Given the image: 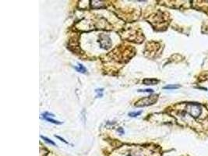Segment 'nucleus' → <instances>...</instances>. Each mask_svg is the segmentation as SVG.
<instances>
[{"mask_svg":"<svg viewBox=\"0 0 208 156\" xmlns=\"http://www.w3.org/2000/svg\"><path fill=\"white\" fill-rule=\"evenodd\" d=\"M158 82V80L155 79V78H146L143 81V83L144 85H155Z\"/></svg>","mask_w":208,"mask_h":156,"instance_id":"obj_3","label":"nucleus"},{"mask_svg":"<svg viewBox=\"0 0 208 156\" xmlns=\"http://www.w3.org/2000/svg\"><path fill=\"white\" fill-rule=\"evenodd\" d=\"M142 113V111H138V112H129V116L130 117H136L138 115H139Z\"/></svg>","mask_w":208,"mask_h":156,"instance_id":"obj_8","label":"nucleus"},{"mask_svg":"<svg viewBox=\"0 0 208 156\" xmlns=\"http://www.w3.org/2000/svg\"><path fill=\"white\" fill-rule=\"evenodd\" d=\"M103 91H104L103 88H101V89H96V90H95V91H96L97 93H99V92H101V93H102V92H103Z\"/></svg>","mask_w":208,"mask_h":156,"instance_id":"obj_11","label":"nucleus"},{"mask_svg":"<svg viewBox=\"0 0 208 156\" xmlns=\"http://www.w3.org/2000/svg\"><path fill=\"white\" fill-rule=\"evenodd\" d=\"M41 139H43L44 141H45V142H47V143L50 144H52V145L56 146V144L55 143V142H54V141H52V140L48 139V137H44V136H42V135H41Z\"/></svg>","mask_w":208,"mask_h":156,"instance_id":"obj_7","label":"nucleus"},{"mask_svg":"<svg viewBox=\"0 0 208 156\" xmlns=\"http://www.w3.org/2000/svg\"><path fill=\"white\" fill-rule=\"evenodd\" d=\"M157 99V95H153V96H149L147 98H144V99H139L138 102L135 104L136 107H144L148 106L150 105H153Z\"/></svg>","mask_w":208,"mask_h":156,"instance_id":"obj_2","label":"nucleus"},{"mask_svg":"<svg viewBox=\"0 0 208 156\" xmlns=\"http://www.w3.org/2000/svg\"><path fill=\"white\" fill-rule=\"evenodd\" d=\"M118 132H120L121 134H124V131H123V130H122V128H118Z\"/></svg>","mask_w":208,"mask_h":156,"instance_id":"obj_12","label":"nucleus"},{"mask_svg":"<svg viewBox=\"0 0 208 156\" xmlns=\"http://www.w3.org/2000/svg\"><path fill=\"white\" fill-rule=\"evenodd\" d=\"M78 66H79V67H77V66H73V68L75 69L77 71V72H79V73H87L86 68H85L83 65L80 64V63H78Z\"/></svg>","mask_w":208,"mask_h":156,"instance_id":"obj_4","label":"nucleus"},{"mask_svg":"<svg viewBox=\"0 0 208 156\" xmlns=\"http://www.w3.org/2000/svg\"><path fill=\"white\" fill-rule=\"evenodd\" d=\"M137 91L138 92H147V93H153V92H154V90H153V89H144V90L139 89V90H138Z\"/></svg>","mask_w":208,"mask_h":156,"instance_id":"obj_9","label":"nucleus"},{"mask_svg":"<svg viewBox=\"0 0 208 156\" xmlns=\"http://www.w3.org/2000/svg\"><path fill=\"white\" fill-rule=\"evenodd\" d=\"M55 137H56V138H58V139L60 140V141H62V142H64L65 144H69V142H67V141H66V140H64V139H63V138H62V137H59V136H56V135Z\"/></svg>","mask_w":208,"mask_h":156,"instance_id":"obj_10","label":"nucleus"},{"mask_svg":"<svg viewBox=\"0 0 208 156\" xmlns=\"http://www.w3.org/2000/svg\"><path fill=\"white\" fill-rule=\"evenodd\" d=\"M181 86L180 85H177V84H168L167 86H165L164 87V89H168V90H172V89H177V88H179Z\"/></svg>","mask_w":208,"mask_h":156,"instance_id":"obj_5","label":"nucleus"},{"mask_svg":"<svg viewBox=\"0 0 208 156\" xmlns=\"http://www.w3.org/2000/svg\"><path fill=\"white\" fill-rule=\"evenodd\" d=\"M45 120H47V121H48V122L52 123L54 124H57V125H60V124H62V122H59V121H57V120H53V119H52V118L50 117H45L44 118Z\"/></svg>","mask_w":208,"mask_h":156,"instance_id":"obj_6","label":"nucleus"},{"mask_svg":"<svg viewBox=\"0 0 208 156\" xmlns=\"http://www.w3.org/2000/svg\"><path fill=\"white\" fill-rule=\"evenodd\" d=\"M188 112L193 117L197 118L202 112L201 105L197 103H190L188 105Z\"/></svg>","mask_w":208,"mask_h":156,"instance_id":"obj_1","label":"nucleus"}]
</instances>
